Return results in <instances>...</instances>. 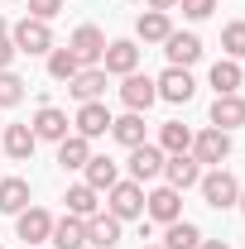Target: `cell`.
<instances>
[{"mask_svg":"<svg viewBox=\"0 0 245 249\" xmlns=\"http://www.w3.org/2000/svg\"><path fill=\"white\" fill-rule=\"evenodd\" d=\"M144 5H149V10H173L178 0H144Z\"/></svg>","mask_w":245,"mask_h":249,"instance_id":"36","label":"cell"},{"mask_svg":"<svg viewBox=\"0 0 245 249\" xmlns=\"http://www.w3.org/2000/svg\"><path fill=\"white\" fill-rule=\"evenodd\" d=\"M202 245V230L192 225V220H168V230H163V249H197Z\"/></svg>","mask_w":245,"mask_h":249,"instance_id":"28","label":"cell"},{"mask_svg":"<svg viewBox=\"0 0 245 249\" xmlns=\"http://www.w3.org/2000/svg\"><path fill=\"white\" fill-rule=\"evenodd\" d=\"M24 249H29V245H24Z\"/></svg>","mask_w":245,"mask_h":249,"instance_id":"42","label":"cell"},{"mask_svg":"<svg viewBox=\"0 0 245 249\" xmlns=\"http://www.w3.org/2000/svg\"><path fill=\"white\" fill-rule=\"evenodd\" d=\"M10 43H15V53H29V58H39V53H53V29H48L43 19L24 15V19L10 29Z\"/></svg>","mask_w":245,"mask_h":249,"instance_id":"1","label":"cell"},{"mask_svg":"<svg viewBox=\"0 0 245 249\" xmlns=\"http://www.w3.org/2000/svg\"><path fill=\"white\" fill-rule=\"evenodd\" d=\"M163 178H168V187L187 192V187L202 182V163H197L192 154H168V158H163Z\"/></svg>","mask_w":245,"mask_h":249,"instance_id":"12","label":"cell"},{"mask_svg":"<svg viewBox=\"0 0 245 249\" xmlns=\"http://www.w3.org/2000/svg\"><path fill=\"white\" fill-rule=\"evenodd\" d=\"M197 249H231V245H226V240H202Z\"/></svg>","mask_w":245,"mask_h":249,"instance_id":"37","label":"cell"},{"mask_svg":"<svg viewBox=\"0 0 245 249\" xmlns=\"http://www.w3.org/2000/svg\"><path fill=\"white\" fill-rule=\"evenodd\" d=\"M101 211V192L96 187H87V182H77V187H67V216H96Z\"/></svg>","mask_w":245,"mask_h":249,"instance_id":"24","label":"cell"},{"mask_svg":"<svg viewBox=\"0 0 245 249\" xmlns=\"http://www.w3.org/2000/svg\"><path fill=\"white\" fill-rule=\"evenodd\" d=\"M159 173H163V149H159V144L144 139L140 149H130V182L144 187V182H154Z\"/></svg>","mask_w":245,"mask_h":249,"instance_id":"7","label":"cell"},{"mask_svg":"<svg viewBox=\"0 0 245 249\" xmlns=\"http://www.w3.org/2000/svg\"><path fill=\"white\" fill-rule=\"evenodd\" d=\"M82 173H87V187H96V192H111V187L121 182V168H116V158H87V168H82Z\"/></svg>","mask_w":245,"mask_h":249,"instance_id":"20","label":"cell"},{"mask_svg":"<svg viewBox=\"0 0 245 249\" xmlns=\"http://www.w3.org/2000/svg\"><path fill=\"white\" fill-rule=\"evenodd\" d=\"M212 87H216V96H236V91H241V62L221 58L212 67Z\"/></svg>","mask_w":245,"mask_h":249,"instance_id":"29","label":"cell"},{"mask_svg":"<svg viewBox=\"0 0 245 249\" xmlns=\"http://www.w3.org/2000/svg\"><path fill=\"white\" fill-rule=\"evenodd\" d=\"M77 72H82V62H77L72 48H53V53H48V77H53V82H72Z\"/></svg>","mask_w":245,"mask_h":249,"instance_id":"30","label":"cell"},{"mask_svg":"<svg viewBox=\"0 0 245 249\" xmlns=\"http://www.w3.org/2000/svg\"><path fill=\"white\" fill-rule=\"evenodd\" d=\"M58 249H82L87 245V220L82 216H62V220H53V235H48Z\"/></svg>","mask_w":245,"mask_h":249,"instance_id":"21","label":"cell"},{"mask_svg":"<svg viewBox=\"0 0 245 249\" xmlns=\"http://www.w3.org/2000/svg\"><path fill=\"white\" fill-rule=\"evenodd\" d=\"M87 245L116 249V245H121V220L111 216V211H106V216H101V211H96V216H87Z\"/></svg>","mask_w":245,"mask_h":249,"instance_id":"17","label":"cell"},{"mask_svg":"<svg viewBox=\"0 0 245 249\" xmlns=\"http://www.w3.org/2000/svg\"><path fill=\"white\" fill-rule=\"evenodd\" d=\"M163 53H168V67H192V62L202 58V38L173 29L168 38H163Z\"/></svg>","mask_w":245,"mask_h":249,"instance_id":"13","label":"cell"},{"mask_svg":"<svg viewBox=\"0 0 245 249\" xmlns=\"http://www.w3.org/2000/svg\"><path fill=\"white\" fill-rule=\"evenodd\" d=\"M159 149H163V154H192V129H187L183 120H168L159 129Z\"/></svg>","mask_w":245,"mask_h":249,"instance_id":"26","label":"cell"},{"mask_svg":"<svg viewBox=\"0 0 245 249\" xmlns=\"http://www.w3.org/2000/svg\"><path fill=\"white\" fill-rule=\"evenodd\" d=\"M0 144H5V154L15 158V163H29V158H34V149H39V139H34V129H29V124H5Z\"/></svg>","mask_w":245,"mask_h":249,"instance_id":"16","label":"cell"},{"mask_svg":"<svg viewBox=\"0 0 245 249\" xmlns=\"http://www.w3.org/2000/svg\"><path fill=\"white\" fill-rule=\"evenodd\" d=\"M67 91L77 96V101H101V96H106V67H82V72L67 82Z\"/></svg>","mask_w":245,"mask_h":249,"instance_id":"18","label":"cell"},{"mask_svg":"<svg viewBox=\"0 0 245 249\" xmlns=\"http://www.w3.org/2000/svg\"><path fill=\"white\" fill-rule=\"evenodd\" d=\"M48 235H53V216H48L43 206H24V211H20V240L34 249V245H43Z\"/></svg>","mask_w":245,"mask_h":249,"instance_id":"14","label":"cell"},{"mask_svg":"<svg viewBox=\"0 0 245 249\" xmlns=\"http://www.w3.org/2000/svg\"><path fill=\"white\" fill-rule=\"evenodd\" d=\"M144 216L149 220H163V225H168V220H183V192H178V187H154L149 196H144Z\"/></svg>","mask_w":245,"mask_h":249,"instance_id":"4","label":"cell"},{"mask_svg":"<svg viewBox=\"0 0 245 249\" xmlns=\"http://www.w3.org/2000/svg\"><path fill=\"white\" fill-rule=\"evenodd\" d=\"M202 201L216 206V211H226V206H236V196H241V182L226 173V168H212V173H202Z\"/></svg>","mask_w":245,"mask_h":249,"instance_id":"2","label":"cell"},{"mask_svg":"<svg viewBox=\"0 0 245 249\" xmlns=\"http://www.w3.org/2000/svg\"><path fill=\"white\" fill-rule=\"evenodd\" d=\"M144 249H163V245H144Z\"/></svg>","mask_w":245,"mask_h":249,"instance_id":"40","label":"cell"},{"mask_svg":"<svg viewBox=\"0 0 245 249\" xmlns=\"http://www.w3.org/2000/svg\"><path fill=\"white\" fill-rule=\"evenodd\" d=\"M10 62H15V43H10V34L0 38V72H10Z\"/></svg>","mask_w":245,"mask_h":249,"instance_id":"35","label":"cell"},{"mask_svg":"<svg viewBox=\"0 0 245 249\" xmlns=\"http://www.w3.org/2000/svg\"><path fill=\"white\" fill-rule=\"evenodd\" d=\"M154 91H159V101L187 106V101H192V91H197V82H192V72H187V67H168L163 77H154Z\"/></svg>","mask_w":245,"mask_h":249,"instance_id":"5","label":"cell"},{"mask_svg":"<svg viewBox=\"0 0 245 249\" xmlns=\"http://www.w3.org/2000/svg\"><path fill=\"white\" fill-rule=\"evenodd\" d=\"M178 5H183L187 19H207V15L216 10V0H178Z\"/></svg>","mask_w":245,"mask_h":249,"instance_id":"34","label":"cell"},{"mask_svg":"<svg viewBox=\"0 0 245 249\" xmlns=\"http://www.w3.org/2000/svg\"><path fill=\"white\" fill-rule=\"evenodd\" d=\"M111 134L121 139L125 149H140V144H144V115L130 110V115H121V120H111Z\"/></svg>","mask_w":245,"mask_h":249,"instance_id":"27","label":"cell"},{"mask_svg":"<svg viewBox=\"0 0 245 249\" xmlns=\"http://www.w3.org/2000/svg\"><path fill=\"white\" fill-rule=\"evenodd\" d=\"M121 101H125V110H149L154 101H159V91H154V77H144V72H130L121 82Z\"/></svg>","mask_w":245,"mask_h":249,"instance_id":"11","label":"cell"},{"mask_svg":"<svg viewBox=\"0 0 245 249\" xmlns=\"http://www.w3.org/2000/svg\"><path fill=\"white\" fill-rule=\"evenodd\" d=\"M106 77H130V72H140V48L130 43V38H116V43H106Z\"/></svg>","mask_w":245,"mask_h":249,"instance_id":"9","label":"cell"},{"mask_svg":"<svg viewBox=\"0 0 245 249\" xmlns=\"http://www.w3.org/2000/svg\"><path fill=\"white\" fill-rule=\"evenodd\" d=\"M106 206H111L116 220H140L144 216V187L140 182H116L106 192Z\"/></svg>","mask_w":245,"mask_h":249,"instance_id":"3","label":"cell"},{"mask_svg":"<svg viewBox=\"0 0 245 249\" xmlns=\"http://www.w3.org/2000/svg\"><path fill=\"white\" fill-rule=\"evenodd\" d=\"M67 48L77 53V62H82V67H96V62L106 58V34L96 29V24H82V29L67 38Z\"/></svg>","mask_w":245,"mask_h":249,"instance_id":"8","label":"cell"},{"mask_svg":"<svg viewBox=\"0 0 245 249\" xmlns=\"http://www.w3.org/2000/svg\"><path fill=\"white\" fill-rule=\"evenodd\" d=\"M34 139H53V144H58V139H67V115H62L58 106H43V110H39V115H34Z\"/></svg>","mask_w":245,"mask_h":249,"instance_id":"19","label":"cell"},{"mask_svg":"<svg viewBox=\"0 0 245 249\" xmlns=\"http://www.w3.org/2000/svg\"><path fill=\"white\" fill-rule=\"evenodd\" d=\"M0 134H5V124H0Z\"/></svg>","mask_w":245,"mask_h":249,"instance_id":"41","label":"cell"},{"mask_svg":"<svg viewBox=\"0 0 245 249\" xmlns=\"http://www.w3.org/2000/svg\"><path fill=\"white\" fill-rule=\"evenodd\" d=\"M87 158H92V139H82V134H67L58 139V163L72 173V168H87Z\"/></svg>","mask_w":245,"mask_h":249,"instance_id":"25","label":"cell"},{"mask_svg":"<svg viewBox=\"0 0 245 249\" xmlns=\"http://www.w3.org/2000/svg\"><path fill=\"white\" fill-rule=\"evenodd\" d=\"M221 48H226V58H245V19L221 29Z\"/></svg>","mask_w":245,"mask_h":249,"instance_id":"31","label":"cell"},{"mask_svg":"<svg viewBox=\"0 0 245 249\" xmlns=\"http://www.w3.org/2000/svg\"><path fill=\"white\" fill-rule=\"evenodd\" d=\"M5 34H10V24H5V15H0V38H5Z\"/></svg>","mask_w":245,"mask_h":249,"instance_id":"38","label":"cell"},{"mask_svg":"<svg viewBox=\"0 0 245 249\" xmlns=\"http://www.w3.org/2000/svg\"><path fill=\"white\" fill-rule=\"evenodd\" d=\"M192 158L221 168V163L231 158V134H226V129H202V134H192Z\"/></svg>","mask_w":245,"mask_h":249,"instance_id":"6","label":"cell"},{"mask_svg":"<svg viewBox=\"0 0 245 249\" xmlns=\"http://www.w3.org/2000/svg\"><path fill=\"white\" fill-rule=\"evenodd\" d=\"M135 34H140L144 43H163V38L173 34V24H168V10H144V15L135 19Z\"/></svg>","mask_w":245,"mask_h":249,"instance_id":"22","label":"cell"},{"mask_svg":"<svg viewBox=\"0 0 245 249\" xmlns=\"http://www.w3.org/2000/svg\"><path fill=\"white\" fill-rule=\"evenodd\" d=\"M72 124H77L82 139H101V134H111V110H106V101H82Z\"/></svg>","mask_w":245,"mask_h":249,"instance_id":"10","label":"cell"},{"mask_svg":"<svg viewBox=\"0 0 245 249\" xmlns=\"http://www.w3.org/2000/svg\"><path fill=\"white\" fill-rule=\"evenodd\" d=\"M236 206H241V211H245V187H241V196H236Z\"/></svg>","mask_w":245,"mask_h":249,"instance_id":"39","label":"cell"},{"mask_svg":"<svg viewBox=\"0 0 245 249\" xmlns=\"http://www.w3.org/2000/svg\"><path fill=\"white\" fill-rule=\"evenodd\" d=\"M245 124V96L236 91V96H216L212 101V129H241Z\"/></svg>","mask_w":245,"mask_h":249,"instance_id":"15","label":"cell"},{"mask_svg":"<svg viewBox=\"0 0 245 249\" xmlns=\"http://www.w3.org/2000/svg\"><path fill=\"white\" fill-rule=\"evenodd\" d=\"M29 15H34V19H43V24H48L53 15H62V0H29Z\"/></svg>","mask_w":245,"mask_h":249,"instance_id":"33","label":"cell"},{"mask_svg":"<svg viewBox=\"0 0 245 249\" xmlns=\"http://www.w3.org/2000/svg\"><path fill=\"white\" fill-rule=\"evenodd\" d=\"M29 206V182L24 178H0V211L5 216H20Z\"/></svg>","mask_w":245,"mask_h":249,"instance_id":"23","label":"cell"},{"mask_svg":"<svg viewBox=\"0 0 245 249\" xmlns=\"http://www.w3.org/2000/svg\"><path fill=\"white\" fill-rule=\"evenodd\" d=\"M20 101H24V77L0 72V106H20Z\"/></svg>","mask_w":245,"mask_h":249,"instance_id":"32","label":"cell"}]
</instances>
